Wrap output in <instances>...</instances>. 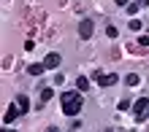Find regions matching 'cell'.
Here are the masks:
<instances>
[{
	"mask_svg": "<svg viewBox=\"0 0 149 132\" xmlns=\"http://www.w3.org/2000/svg\"><path fill=\"white\" fill-rule=\"evenodd\" d=\"M114 3H117V6H127V0H114Z\"/></svg>",
	"mask_w": 149,
	"mask_h": 132,
	"instance_id": "17",
	"label": "cell"
},
{
	"mask_svg": "<svg viewBox=\"0 0 149 132\" xmlns=\"http://www.w3.org/2000/svg\"><path fill=\"white\" fill-rule=\"evenodd\" d=\"M76 89L79 92H87V89H90V78H87V76H79L76 78Z\"/></svg>",
	"mask_w": 149,
	"mask_h": 132,
	"instance_id": "8",
	"label": "cell"
},
{
	"mask_svg": "<svg viewBox=\"0 0 149 132\" xmlns=\"http://www.w3.org/2000/svg\"><path fill=\"white\" fill-rule=\"evenodd\" d=\"M133 113H136V121H144L149 116V100L141 97V100H136L133 102Z\"/></svg>",
	"mask_w": 149,
	"mask_h": 132,
	"instance_id": "2",
	"label": "cell"
},
{
	"mask_svg": "<svg viewBox=\"0 0 149 132\" xmlns=\"http://www.w3.org/2000/svg\"><path fill=\"white\" fill-rule=\"evenodd\" d=\"M125 84H127V86H138V84H141V78H138L136 73H127V76H125Z\"/></svg>",
	"mask_w": 149,
	"mask_h": 132,
	"instance_id": "10",
	"label": "cell"
},
{
	"mask_svg": "<svg viewBox=\"0 0 149 132\" xmlns=\"http://www.w3.org/2000/svg\"><path fill=\"white\" fill-rule=\"evenodd\" d=\"M106 35H109V38H117V35H119V30L114 27V24H109V27H106Z\"/></svg>",
	"mask_w": 149,
	"mask_h": 132,
	"instance_id": "13",
	"label": "cell"
},
{
	"mask_svg": "<svg viewBox=\"0 0 149 132\" xmlns=\"http://www.w3.org/2000/svg\"><path fill=\"white\" fill-rule=\"evenodd\" d=\"M136 3H141V6H146V3H149V0H136Z\"/></svg>",
	"mask_w": 149,
	"mask_h": 132,
	"instance_id": "18",
	"label": "cell"
},
{
	"mask_svg": "<svg viewBox=\"0 0 149 132\" xmlns=\"http://www.w3.org/2000/svg\"><path fill=\"white\" fill-rule=\"evenodd\" d=\"M19 116H22V108L16 102H11V105H8V111H6V116H3V124H11V121H16Z\"/></svg>",
	"mask_w": 149,
	"mask_h": 132,
	"instance_id": "5",
	"label": "cell"
},
{
	"mask_svg": "<svg viewBox=\"0 0 149 132\" xmlns=\"http://www.w3.org/2000/svg\"><path fill=\"white\" fill-rule=\"evenodd\" d=\"M16 105L22 108V113H27L30 111V97L27 94H16Z\"/></svg>",
	"mask_w": 149,
	"mask_h": 132,
	"instance_id": "7",
	"label": "cell"
},
{
	"mask_svg": "<svg viewBox=\"0 0 149 132\" xmlns=\"http://www.w3.org/2000/svg\"><path fill=\"white\" fill-rule=\"evenodd\" d=\"M52 97H54V89H49V86H46V89L41 92V102H49Z\"/></svg>",
	"mask_w": 149,
	"mask_h": 132,
	"instance_id": "11",
	"label": "cell"
},
{
	"mask_svg": "<svg viewBox=\"0 0 149 132\" xmlns=\"http://www.w3.org/2000/svg\"><path fill=\"white\" fill-rule=\"evenodd\" d=\"M117 81H119L117 73H95V84L98 86H114Z\"/></svg>",
	"mask_w": 149,
	"mask_h": 132,
	"instance_id": "4",
	"label": "cell"
},
{
	"mask_svg": "<svg viewBox=\"0 0 149 132\" xmlns=\"http://www.w3.org/2000/svg\"><path fill=\"white\" fill-rule=\"evenodd\" d=\"M43 70H46V65H43V62H36V65H30V67H27V73H30V76H41Z\"/></svg>",
	"mask_w": 149,
	"mask_h": 132,
	"instance_id": "9",
	"label": "cell"
},
{
	"mask_svg": "<svg viewBox=\"0 0 149 132\" xmlns=\"http://www.w3.org/2000/svg\"><path fill=\"white\" fill-rule=\"evenodd\" d=\"M138 46H149V35H141V38H138Z\"/></svg>",
	"mask_w": 149,
	"mask_h": 132,
	"instance_id": "16",
	"label": "cell"
},
{
	"mask_svg": "<svg viewBox=\"0 0 149 132\" xmlns=\"http://www.w3.org/2000/svg\"><path fill=\"white\" fill-rule=\"evenodd\" d=\"M92 32H95V22L92 19H81V22H79V38H81V41H90Z\"/></svg>",
	"mask_w": 149,
	"mask_h": 132,
	"instance_id": "3",
	"label": "cell"
},
{
	"mask_svg": "<svg viewBox=\"0 0 149 132\" xmlns=\"http://www.w3.org/2000/svg\"><path fill=\"white\" fill-rule=\"evenodd\" d=\"M138 8H141V3H127V6H125V11H127L130 16H136V14H138Z\"/></svg>",
	"mask_w": 149,
	"mask_h": 132,
	"instance_id": "12",
	"label": "cell"
},
{
	"mask_svg": "<svg viewBox=\"0 0 149 132\" xmlns=\"http://www.w3.org/2000/svg\"><path fill=\"white\" fill-rule=\"evenodd\" d=\"M60 62H63V57H60L57 51H52V54H46V59H43V65H46V67H57Z\"/></svg>",
	"mask_w": 149,
	"mask_h": 132,
	"instance_id": "6",
	"label": "cell"
},
{
	"mask_svg": "<svg viewBox=\"0 0 149 132\" xmlns=\"http://www.w3.org/2000/svg\"><path fill=\"white\" fill-rule=\"evenodd\" d=\"M127 27L138 32V30H141V27H144V24H141V22H138V19H130V24H127Z\"/></svg>",
	"mask_w": 149,
	"mask_h": 132,
	"instance_id": "14",
	"label": "cell"
},
{
	"mask_svg": "<svg viewBox=\"0 0 149 132\" xmlns=\"http://www.w3.org/2000/svg\"><path fill=\"white\" fill-rule=\"evenodd\" d=\"M117 108H119V111H127V108H133V102H130V100H119Z\"/></svg>",
	"mask_w": 149,
	"mask_h": 132,
	"instance_id": "15",
	"label": "cell"
},
{
	"mask_svg": "<svg viewBox=\"0 0 149 132\" xmlns=\"http://www.w3.org/2000/svg\"><path fill=\"white\" fill-rule=\"evenodd\" d=\"M60 102H63V113L65 116H79V111H81V92H63L60 94Z\"/></svg>",
	"mask_w": 149,
	"mask_h": 132,
	"instance_id": "1",
	"label": "cell"
}]
</instances>
